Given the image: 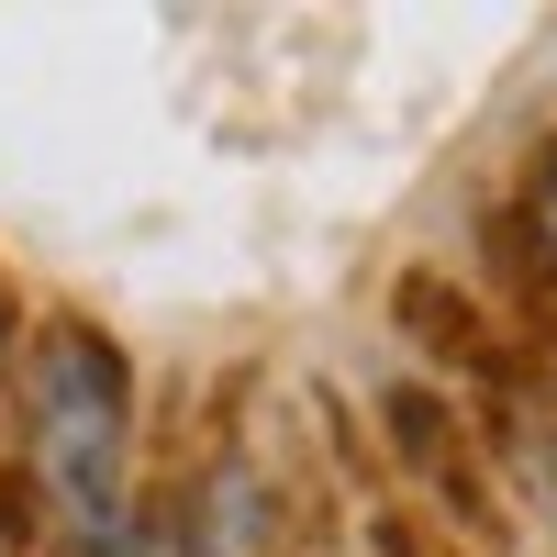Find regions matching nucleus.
I'll use <instances>...</instances> for the list:
<instances>
[{"mask_svg": "<svg viewBox=\"0 0 557 557\" xmlns=\"http://www.w3.org/2000/svg\"><path fill=\"white\" fill-rule=\"evenodd\" d=\"M123 457H134V391H123V357L89 335V323H57L34 346V469H45V502L57 524L112 546L123 524Z\"/></svg>", "mask_w": 557, "mask_h": 557, "instance_id": "nucleus-1", "label": "nucleus"}, {"mask_svg": "<svg viewBox=\"0 0 557 557\" xmlns=\"http://www.w3.org/2000/svg\"><path fill=\"white\" fill-rule=\"evenodd\" d=\"M535 223H546V246H557V157H546V178H535Z\"/></svg>", "mask_w": 557, "mask_h": 557, "instance_id": "nucleus-2", "label": "nucleus"}]
</instances>
